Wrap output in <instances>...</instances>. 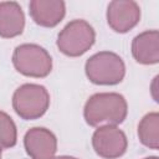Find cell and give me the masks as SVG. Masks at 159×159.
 Masks as SVG:
<instances>
[{"label": "cell", "instance_id": "10", "mask_svg": "<svg viewBox=\"0 0 159 159\" xmlns=\"http://www.w3.org/2000/svg\"><path fill=\"white\" fill-rule=\"evenodd\" d=\"M132 55L138 63L155 65L159 62V32L147 30L132 41Z\"/></svg>", "mask_w": 159, "mask_h": 159}, {"label": "cell", "instance_id": "6", "mask_svg": "<svg viewBox=\"0 0 159 159\" xmlns=\"http://www.w3.org/2000/svg\"><path fill=\"white\" fill-rule=\"evenodd\" d=\"M92 147L97 155L103 159H117L128 148L125 133L117 125L104 124L98 127L92 135Z\"/></svg>", "mask_w": 159, "mask_h": 159}, {"label": "cell", "instance_id": "12", "mask_svg": "<svg viewBox=\"0 0 159 159\" xmlns=\"http://www.w3.org/2000/svg\"><path fill=\"white\" fill-rule=\"evenodd\" d=\"M159 114L158 112L147 113L138 124V137L143 145L150 149L159 148Z\"/></svg>", "mask_w": 159, "mask_h": 159}, {"label": "cell", "instance_id": "13", "mask_svg": "<svg viewBox=\"0 0 159 159\" xmlns=\"http://www.w3.org/2000/svg\"><path fill=\"white\" fill-rule=\"evenodd\" d=\"M17 142V130L12 118L0 111V147L1 148H12Z\"/></svg>", "mask_w": 159, "mask_h": 159}, {"label": "cell", "instance_id": "5", "mask_svg": "<svg viewBox=\"0 0 159 159\" xmlns=\"http://www.w3.org/2000/svg\"><path fill=\"white\" fill-rule=\"evenodd\" d=\"M12 65L15 70L24 76L42 78L50 75L52 70V58L40 45L22 43L14 50Z\"/></svg>", "mask_w": 159, "mask_h": 159}, {"label": "cell", "instance_id": "15", "mask_svg": "<svg viewBox=\"0 0 159 159\" xmlns=\"http://www.w3.org/2000/svg\"><path fill=\"white\" fill-rule=\"evenodd\" d=\"M144 159H159V158L155 157V155H153V157H147V158H144Z\"/></svg>", "mask_w": 159, "mask_h": 159}, {"label": "cell", "instance_id": "2", "mask_svg": "<svg viewBox=\"0 0 159 159\" xmlns=\"http://www.w3.org/2000/svg\"><path fill=\"white\" fill-rule=\"evenodd\" d=\"M84 72L87 78L94 84L113 86L123 81L125 65L119 55L112 51H101L86 61Z\"/></svg>", "mask_w": 159, "mask_h": 159}, {"label": "cell", "instance_id": "8", "mask_svg": "<svg viewBox=\"0 0 159 159\" xmlns=\"http://www.w3.org/2000/svg\"><path fill=\"white\" fill-rule=\"evenodd\" d=\"M24 145L31 159H53L57 152V138L47 128L34 127L26 132Z\"/></svg>", "mask_w": 159, "mask_h": 159}, {"label": "cell", "instance_id": "9", "mask_svg": "<svg viewBox=\"0 0 159 159\" xmlns=\"http://www.w3.org/2000/svg\"><path fill=\"white\" fill-rule=\"evenodd\" d=\"M29 9L32 20L43 27H55L66 14V4L62 0H32Z\"/></svg>", "mask_w": 159, "mask_h": 159}, {"label": "cell", "instance_id": "11", "mask_svg": "<svg viewBox=\"0 0 159 159\" xmlns=\"http://www.w3.org/2000/svg\"><path fill=\"white\" fill-rule=\"evenodd\" d=\"M25 14L16 1L0 2V37L11 39L22 34Z\"/></svg>", "mask_w": 159, "mask_h": 159}, {"label": "cell", "instance_id": "3", "mask_svg": "<svg viewBox=\"0 0 159 159\" xmlns=\"http://www.w3.org/2000/svg\"><path fill=\"white\" fill-rule=\"evenodd\" d=\"M96 41V31L89 22L82 19L70 21L58 34L56 45L68 57H78L86 53Z\"/></svg>", "mask_w": 159, "mask_h": 159}, {"label": "cell", "instance_id": "1", "mask_svg": "<svg viewBox=\"0 0 159 159\" xmlns=\"http://www.w3.org/2000/svg\"><path fill=\"white\" fill-rule=\"evenodd\" d=\"M128 114L125 98L117 92H101L92 94L83 108V117L88 125L98 127L102 123L120 124Z\"/></svg>", "mask_w": 159, "mask_h": 159}, {"label": "cell", "instance_id": "4", "mask_svg": "<svg viewBox=\"0 0 159 159\" xmlns=\"http://www.w3.org/2000/svg\"><path fill=\"white\" fill-rule=\"evenodd\" d=\"M50 106L48 91L36 83H24L12 94V108L19 117L26 120L42 117Z\"/></svg>", "mask_w": 159, "mask_h": 159}, {"label": "cell", "instance_id": "16", "mask_svg": "<svg viewBox=\"0 0 159 159\" xmlns=\"http://www.w3.org/2000/svg\"><path fill=\"white\" fill-rule=\"evenodd\" d=\"M0 159H1V147H0Z\"/></svg>", "mask_w": 159, "mask_h": 159}, {"label": "cell", "instance_id": "14", "mask_svg": "<svg viewBox=\"0 0 159 159\" xmlns=\"http://www.w3.org/2000/svg\"><path fill=\"white\" fill-rule=\"evenodd\" d=\"M53 159H77L75 157H70V155H60V157H56Z\"/></svg>", "mask_w": 159, "mask_h": 159}, {"label": "cell", "instance_id": "7", "mask_svg": "<svg viewBox=\"0 0 159 159\" xmlns=\"http://www.w3.org/2000/svg\"><path fill=\"white\" fill-rule=\"evenodd\" d=\"M106 16L113 31L125 34L139 22L140 7L133 0H113L108 4Z\"/></svg>", "mask_w": 159, "mask_h": 159}]
</instances>
